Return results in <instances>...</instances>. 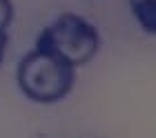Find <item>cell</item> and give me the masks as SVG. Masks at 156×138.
<instances>
[{"label": "cell", "mask_w": 156, "mask_h": 138, "mask_svg": "<svg viewBox=\"0 0 156 138\" xmlns=\"http://www.w3.org/2000/svg\"><path fill=\"white\" fill-rule=\"evenodd\" d=\"M129 9L150 36L156 34V0H129Z\"/></svg>", "instance_id": "cell-3"}, {"label": "cell", "mask_w": 156, "mask_h": 138, "mask_svg": "<svg viewBox=\"0 0 156 138\" xmlns=\"http://www.w3.org/2000/svg\"><path fill=\"white\" fill-rule=\"evenodd\" d=\"M16 80L20 91L34 103H58L72 91L76 83V69L65 60L34 47L18 62Z\"/></svg>", "instance_id": "cell-1"}, {"label": "cell", "mask_w": 156, "mask_h": 138, "mask_svg": "<svg viewBox=\"0 0 156 138\" xmlns=\"http://www.w3.org/2000/svg\"><path fill=\"white\" fill-rule=\"evenodd\" d=\"M7 42H9L7 31H0V65H2V58H5V51H7Z\"/></svg>", "instance_id": "cell-5"}, {"label": "cell", "mask_w": 156, "mask_h": 138, "mask_svg": "<svg viewBox=\"0 0 156 138\" xmlns=\"http://www.w3.org/2000/svg\"><path fill=\"white\" fill-rule=\"evenodd\" d=\"M36 47L65 60L76 69L94 60L101 49V36L98 29L83 16L62 13L38 34Z\"/></svg>", "instance_id": "cell-2"}, {"label": "cell", "mask_w": 156, "mask_h": 138, "mask_svg": "<svg viewBox=\"0 0 156 138\" xmlns=\"http://www.w3.org/2000/svg\"><path fill=\"white\" fill-rule=\"evenodd\" d=\"M13 23V2L0 0V31H7V27Z\"/></svg>", "instance_id": "cell-4"}]
</instances>
